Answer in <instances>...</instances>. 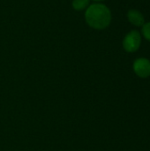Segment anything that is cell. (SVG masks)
<instances>
[{
	"label": "cell",
	"mask_w": 150,
	"mask_h": 151,
	"mask_svg": "<svg viewBox=\"0 0 150 151\" xmlns=\"http://www.w3.org/2000/svg\"><path fill=\"white\" fill-rule=\"evenodd\" d=\"M128 20L136 27H142L145 24V19L142 13L138 10H129L127 12Z\"/></svg>",
	"instance_id": "cell-4"
},
{
	"label": "cell",
	"mask_w": 150,
	"mask_h": 151,
	"mask_svg": "<svg viewBox=\"0 0 150 151\" xmlns=\"http://www.w3.org/2000/svg\"><path fill=\"white\" fill-rule=\"evenodd\" d=\"M142 35L148 41H150V21L142 26Z\"/></svg>",
	"instance_id": "cell-6"
},
{
	"label": "cell",
	"mask_w": 150,
	"mask_h": 151,
	"mask_svg": "<svg viewBox=\"0 0 150 151\" xmlns=\"http://www.w3.org/2000/svg\"><path fill=\"white\" fill-rule=\"evenodd\" d=\"M133 71L141 78L150 76V61L147 58H137L133 63Z\"/></svg>",
	"instance_id": "cell-3"
},
{
	"label": "cell",
	"mask_w": 150,
	"mask_h": 151,
	"mask_svg": "<svg viewBox=\"0 0 150 151\" xmlns=\"http://www.w3.org/2000/svg\"><path fill=\"white\" fill-rule=\"evenodd\" d=\"M85 19L90 27L96 30H103L110 26L111 12L105 4L95 3L90 4L86 9Z\"/></svg>",
	"instance_id": "cell-1"
},
{
	"label": "cell",
	"mask_w": 150,
	"mask_h": 151,
	"mask_svg": "<svg viewBox=\"0 0 150 151\" xmlns=\"http://www.w3.org/2000/svg\"><path fill=\"white\" fill-rule=\"evenodd\" d=\"M90 0H72V6L75 11H83L89 6Z\"/></svg>",
	"instance_id": "cell-5"
},
{
	"label": "cell",
	"mask_w": 150,
	"mask_h": 151,
	"mask_svg": "<svg viewBox=\"0 0 150 151\" xmlns=\"http://www.w3.org/2000/svg\"><path fill=\"white\" fill-rule=\"evenodd\" d=\"M94 2H96V3H100V2H102V1H103V0H93Z\"/></svg>",
	"instance_id": "cell-7"
},
{
	"label": "cell",
	"mask_w": 150,
	"mask_h": 151,
	"mask_svg": "<svg viewBox=\"0 0 150 151\" xmlns=\"http://www.w3.org/2000/svg\"><path fill=\"white\" fill-rule=\"evenodd\" d=\"M141 43V34L137 30H132L129 32L123 40V48L127 52L136 51Z\"/></svg>",
	"instance_id": "cell-2"
}]
</instances>
